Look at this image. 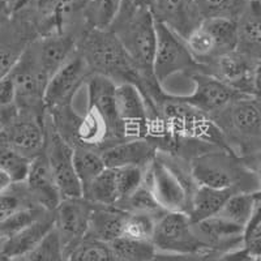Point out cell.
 <instances>
[{"label": "cell", "instance_id": "6da1fadb", "mask_svg": "<svg viewBox=\"0 0 261 261\" xmlns=\"http://www.w3.org/2000/svg\"><path fill=\"white\" fill-rule=\"evenodd\" d=\"M77 53L88 64L90 73L109 79L116 85H135L146 102L162 93V85L140 72L111 30H86L79 39Z\"/></svg>", "mask_w": 261, "mask_h": 261}, {"label": "cell", "instance_id": "7a4b0ae2", "mask_svg": "<svg viewBox=\"0 0 261 261\" xmlns=\"http://www.w3.org/2000/svg\"><path fill=\"white\" fill-rule=\"evenodd\" d=\"M187 166L196 186L260 192V170L225 146H205L188 158Z\"/></svg>", "mask_w": 261, "mask_h": 261}, {"label": "cell", "instance_id": "3957f363", "mask_svg": "<svg viewBox=\"0 0 261 261\" xmlns=\"http://www.w3.org/2000/svg\"><path fill=\"white\" fill-rule=\"evenodd\" d=\"M226 146L255 169L260 170V98L241 95L212 118Z\"/></svg>", "mask_w": 261, "mask_h": 261}, {"label": "cell", "instance_id": "277c9868", "mask_svg": "<svg viewBox=\"0 0 261 261\" xmlns=\"http://www.w3.org/2000/svg\"><path fill=\"white\" fill-rule=\"evenodd\" d=\"M144 184L163 211L187 214L191 193L196 184L191 178L186 161L158 151L157 157L145 170Z\"/></svg>", "mask_w": 261, "mask_h": 261}, {"label": "cell", "instance_id": "5b68a950", "mask_svg": "<svg viewBox=\"0 0 261 261\" xmlns=\"http://www.w3.org/2000/svg\"><path fill=\"white\" fill-rule=\"evenodd\" d=\"M109 30L114 33L140 72L146 79H154L153 59L157 33L154 16L150 9H134L122 6Z\"/></svg>", "mask_w": 261, "mask_h": 261}, {"label": "cell", "instance_id": "8992f818", "mask_svg": "<svg viewBox=\"0 0 261 261\" xmlns=\"http://www.w3.org/2000/svg\"><path fill=\"white\" fill-rule=\"evenodd\" d=\"M155 33L157 42L153 59V76L160 85H163L165 81L176 74H184L188 77L193 72L202 69L201 65L193 59L186 41L180 36L158 21H155Z\"/></svg>", "mask_w": 261, "mask_h": 261}, {"label": "cell", "instance_id": "52a82bcc", "mask_svg": "<svg viewBox=\"0 0 261 261\" xmlns=\"http://www.w3.org/2000/svg\"><path fill=\"white\" fill-rule=\"evenodd\" d=\"M151 244L157 252L197 255L206 252L186 213L163 212L155 221Z\"/></svg>", "mask_w": 261, "mask_h": 261}, {"label": "cell", "instance_id": "ba28073f", "mask_svg": "<svg viewBox=\"0 0 261 261\" xmlns=\"http://www.w3.org/2000/svg\"><path fill=\"white\" fill-rule=\"evenodd\" d=\"M261 60L238 53L225 54L212 60L204 71L227 84L239 94L260 98Z\"/></svg>", "mask_w": 261, "mask_h": 261}, {"label": "cell", "instance_id": "9c48e42d", "mask_svg": "<svg viewBox=\"0 0 261 261\" xmlns=\"http://www.w3.org/2000/svg\"><path fill=\"white\" fill-rule=\"evenodd\" d=\"M45 153L62 199L80 197L81 186L73 167V146L59 135L45 115Z\"/></svg>", "mask_w": 261, "mask_h": 261}, {"label": "cell", "instance_id": "30bf717a", "mask_svg": "<svg viewBox=\"0 0 261 261\" xmlns=\"http://www.w3.org/2000/svg\"><path fill=\"white\" fill-rule=\"evenodd\" d=\"M9 74L15 85V105L18 110L41 116L45 115L43 98L48 79L38 68L28 48H25Z\"/></svg>", "mask_w": 261, "mask_h": 261}, {"label": "cell", "instance_id": "8fae6325", "mask_svg": "<svg viewBox=\"0 0 261 261\" xmlns=\"http://www.w3.org/2000/svg\"><path fill=\"white\" fill-rule=\"evenodd\" d=\"M90 76L92 73L89 67L76 50V53L48 79L43 98L45 110L51 111L73 105L74 98L86 85Z\"/></svg>", "mask_w": 261, "mask_h": 261}, {"label": "cell", "instance_id": "7c38bea8", "mask_svg": "<svg viewBox=\"0 0 261 261\" xmlns=\"http://www.w3.org/2000/svg\"><path fill=\"white\" fill-rule=\"evenodd\" d=\"M45 115L18 110L11 120L2 125L0 141L21 155L33 160L43 151Z\"/></svg>", "mask_w": 261, "mask_h": 261}, {"label": "cell", "instance_id": "4fadbf2b", "mask_svg": "<svg viewBox=\"0 0 261 261\" xmlns=\"http://www.w3.org/2000/svg\"><path fill=\"white\" fill-rule=\"evenodd\" d=\"M115 110L125 140L148 139L151 120L145 98L135 85L115 86Z\"/></svg>", "mask_w": 261, "mask_h": 261}, {"label": "cell", "instance_id": "5bb4252c", "mask_svg": "<svg viewBox=\"0 0 261 261\" xmlns=\"http://www.w3.org/2000/svg\"><path fill=\"white\" fill-rule=\"evenodd\" d=\"M188 79L193 84L192 93L178 97L181 101L187 102L205 115H208L211 119L225 110L234 99L243 95L202 69L191 73Z\"/></svg>", "mask_w": 261, "mask_h": 261}, {"label": "cell", "instance_id": "9a60e30c", "mask_svg": "<svg viewBox=\"0 0 261 261\" xmlns=\"http://www.w3.org/2000/svg\"><path fill=\"white\" fill-rule=\"evenodd\" d=\"M92 209V202L80 196L62 199L53 212L54 228L57 230L67 255L88 235Z\"/></svg>", "mask_w": 261, "mask_h": 261}, {"label": "cell", "instance_id": "2e32d148", "mask_svg": "<svg viewBox=\"0 0 261 261\" xmlns=\"http://www.w3.org/2000/svg\"><path fill=\"white\" fill-rule=\"evenodd\" d=\"M39 37L38 30L24 15H11L0 27V79L8 74L25 48Z\"/></svg>", "mask_w": 261, "mask_h": 261}, {"label": "cell", "instance_id": "e0dca14e", "mask_svg": "<svg viewBox=\"0 0 261 261\" xmlns=\"http://www.w3.org/2000/svg\"><path fill=\"white\" fill-rule=\"evenodd\" d=\"M24 184L30 199L39 208L54 212L62 201L57 181L54 179L53 171L43 151L30 161Z\"/></svg>", "mask_w": 261, "mask_h": 261}, {"label": "cell", "instance_id": "ac0fdd59", "mask_svg": "<svg viewBox=\"0 0 261 261\" xmlns=\"http://www.w3.org/2000/svg\"><path fill=\"white\" fill-rule=\"evenodd\" d=\"M150 11L155 21L183 39L202 21L196 0H153Z\"/></svg>", "mask_w": 261, "mask_h": 261}, {"label": "cell", "instance_id": "d6986e66", "mask_svg": "<svg viewBox=\"0 0 261 261\" xmlns=\"http://www.w3.org/2000/svg\"><path fill=\"white\" fill-rule=\"evenodd\" d=\"M158 149L148 139L125 140L101 151L106 167H140L146 170L157 157Z\"/></svg>", "mask_w": 261, "mask_h": 261}, {"label": "cell", "instance_id": "ffe728a7", "mask_svg": "<svg viewBox=\"0 0 261 261\" xmlns=\"http://www.w3.org/2000/svg\"><path fill=\"white\" fill-rule=\"evenodd\" d=\"M195 231L206 251H230L242 247V230L237 223L213 216L193 222Z\"/></svg>", "mask_w": 261, "mask_h": 261}, {"label": "cell", "instance_id": "44dd1931", "mask_svg": "<svg viewBox=\"0 0 261 261\" xmlns=\"http://www.w3.org/2000/svg\"><path fill=\"white\" fill-rule=\"evenodd\" d=\"M260 0H248L235 18L238 53L261 60V6Z\"/></svg>", "mask_w": 261, "mask_h": 261}, {"label": "cell", "instance_id": "7402d4cb", "mask_svg": "<svg viewBox=\"0 0 261 261\" xmlns=\"http://www.w3.org/2000/svg\"><path fill=\"white\" fill-rule=\"evenodd\" d=\"M54 228V213L46 212L38 220L21 228L11 237L2 239L0 257L11 258L16 256H25Z\"/></svg>", "mask_w": 261, "mask_h": 261}, {"label": "cell", "instance_id": "603a6c76", "mask_svg": "<svg viewBox=\"0 0 261 261\" xmlns=\"http://www.w3.org/2000/svg\"><path fill=\"white\" fill-rule=\"evenodd\" d=\"M127 213L116 206L93 205L88 235L103 243H110L123 235Z\"/></svg>", "mask_w": 261, "mask_h": 261}, {"label": "cell", "instance_id": "cb8c5ba5", "mask_svg": "<svg viewBox=\"0 0 261 261\" xmlns=\"http://www.w3.org/2000/svg\"><path fill=\"white\" fill-rule=\"evenodd\" d=\"M232 193L237 192L231 190L196 186L191 193L187 216L192 222H199L205 218L216 216Z\"/></svg>", "mask_w": 261, "mask_h": 261}, {"label": "cell", "instance_id": "d4e9b609", "mask_svg": "<svg viewBox=\"0 0 261 261\" xmlns=\"http://www.w3.org/2000/svg\"><path fill=\"white\" fill-rule=\"evenodd\" d=\"M258 206H261L260 192H237L226 200L216 216L243 227Z\"/></svg>", "mask_w": 261, "mask_h": 261}, {"label": "cell", "instance_id": "484cf974", "mask_svg": "<svg viewBox=\"0 0 261 261\" xmlns=\"http://www.w3.org/2000/svg\"><path fill=\"white\" fill-rule=\"evenodd\" d=\"M123 0H88L80 12L86 29H110L118 16Z\"/></svg>", "mask_w": 261, "mask_h": 261}, {"label": "cell", "instance_id": "4316f807", "mask_svg": "<svg viewBox=\"0 0 261 261\" xmlns=\"http://www.w3.org/2000/svg\"><path fill=\"white\" fill-rule=\"evenodd\" d=\"M81 196L93 205L114 206L118 201L114 170L106 167L89 184H86L81 191Z\"/></svg>", "mask_w": 261, "mask_h": 261}, {"label": "cell", "instance_id": "83f0119b", "mask_svg": "<svg viewBox=\"0 0 261 261\" xmlns=\"http://www.w3.org/2000/svg\"><path fill=\"white\" fill-rule=\"evenodd\" d=\"M73 167L76 176L80 181L81 191L86 184H89L97 175H99L106 165L101 155V151L94 149L76 146L73 148Z\"/></svg>", "mask_w": 261, "mask_h": 261}, {"label": "cell", "instance_id": "f1b7e54d", "mask_svg": "<svg viewBox=\"0 0 261 261\" xmlns=\"http://www.w3.org/2000/svg\"><path fill=\"white\" fill-rule=\"evenodd\" d=\"M209 30L216 43L217 58L232 53L237 48V27L232 18H204L201 21Z\"/></svg>", "mask_w": 261, "mask_h": 261}, {"label": "cell", "instance_id": "f546056e", "mask_svg": "<svg viewBox=\"0 0 261 261\" xmlns=\"http://www.w3.org/2000/svg\"><path fill=\"white\" fill-rule=\"evenodd\" d=\"M107 244L116 261H149L155 253V248L149 241L120 237Z\"/></svg>", "mask_w": 261, "mask_h": 261}, {"label": "cell", "instance_id": "4dcf8cb0", "mask_svg": "<svg viewBox=\"0 0 261 261\" xmlns=\"http://www.w3.org/2000/svg\"><path fill=\"white\" fill-rule=\"evenodd\" d=\"M115 206L127 214H150L158 217L166 212L158 205L153 193L144 183L127 197L116 202Z\"/></svg>", "mask_w": 261, "mask_h": 261}, {"label": "cell", "instance_id": "1f68e13d", "mask_svg": "<svg viewBox=\"0 0 261 261\" xmlns=\"http://www.w3.org/2000/svg\"><path fill=\"white\" fill-rule=\"evenodd\" d=\"M29 206H37V205L30 199L24 181L13 183L8 190L0 193V223H3L21 209Z\"/></svg>", "mask_w": 261, "mask_h": 261}, {"label": "cell", "instance_id": "d6a6232c", "mask_svg": "<svg viewBox=\"0 0 261 261\" xmlns=\"http://www.w3.org/2000/svg\"><path fill=\"white\" fill-rule=\"evenodd\" d=\"M65 261H116L109 244L85 237L67 255Z\"/></svg>", "mask_w": 261, "mask_h": 261}, {"label": "cell", "instance_id": "836d02e7", "mask_svg": "<svg viewBox=\"0 0 261 261\" xmlns=\"http://www.w3.org/2000/svg\"><path fill=\"white\" fill-rule=\"evenodd\" d=\"M248 0H196L202 20L204 18H235L243 11Z\"/></svg>", "mask_w": 261, "mask_h": 261}, {"label": "cell", "instance_id": "e575fe53", "mask_svg": "<svg viewBox=\"0 0 261 261\" xmlns=\"http://www.w3.org/2000/svg\"><path fill=\"white\" fill-rule=\"evenodd\" d=\"M25 257L28 261H65L67 253L57 230L53 228Z\"/></svg>", "mask_w": 261, "mask_h": 261}, {"label": "cell", "instance_id": "d590c367", "mask_svg": "<svg viewBox=\"0 0 261 261\" xmlns=\"http://www.w3.org/2000/svg\"><path fill=\"white\" fill-rule=\"evenodd\" d=\"M30 161L32 160L12 150L3 143L0 145V169L4 170L11 176L13 183H20V181L25 180L30 166Z\"/></svg>", "mask_w": 261, "mask_h": 261}, {"label": "cell", "instance_id": "8d00e7d4", "mask_svg": "<svg viewBox=\"0 0 261 261\" xmlns=\"http://www.w3.org/2000/svg\"><path fill=\"white\" fill-rule=\"evenodd\" d=\"M158 217L150 214H127L122 237L150 242Z\"/></svg>", "mask_w": 261, "mask_h": 261}, {"label": "cell", "instance_id": "74e56055", "mask_svg": "<svg viewBox=\"0 0 261 261\" xmlns=\"http://www.w3.org/2000/svg\"><path fill=\"white\" fill-rule=\"evenodd\" d=\"M113 170L116 184V192H118V201L127 197L129 193L134 192L144 183L145 170L140 169V167H115Z\"/></svg>", "mask_w": 261, "mask_h": 261}, {"label": "cell", "instance_id": "f35d334b", "mask_svg": "<svg viewBox=\"0 0 261 261\" xmlns=\"http://www.w3.org/2000/svg\"><path fill=\"white\" fill-rule=\"evenodd\" d=\"M242 248L249 257H260L261 253V206H258L242 230Z\"/></svg>", "mask_w": 261, "mask_h": 261}, {"label": "cell", "instance_id": "ab89813d", "mask_svg": "<svg viewBox=\"0 0 261 261\" xmlns=\"http://www.w3.org/2000/svg\"><path fill=\"white\" fill-rule=\"evenodd\" d=\"M47 211L39 208V206H29V208L21 209L17 213L11 216L8 220L0 223V237L2 239L11 237L20 231L21 228L27 227L28 225L37 221L39 217H42Z\"/></svg>", "mask_w": 261, "mask_h": 261}, {"label": "cell", "instance_id": "60d3db41", "mask_svg": "<svg viewBox=\"0 0 261 261\" xmlns=\"http://www.w3.org/2000/svg\"><path fill=\"white\" fill-rule=\"evenodd\" d=\"M63 22L65 25L80 17V12L88 3V0H55Z\"/></svg>", "mask_w": 261, "mask_h": 261}, {"label": "cell", "instance_id": "b9f144b4", "mask_svg": "<svg viewBox=\"0 0 261 261\" xmlns=\"http://www.w3.org/2000/svg\"><path fill=\"white\" fill-rule=\"evenodd\" d=\"M248 257L242 247L230 251H206L200 253V261H246Z\"/></svg>", "mask_w": 261, "mask_h": 261}, {"label": "cell", "instance_id": "7bdbcfd3", "mask_svg": "<svg viewBox=\"0 0 261 261\" xmlns=\"http://www.w3.org/2000/svg\"><path fill=\"white\" fill-rule=\"evenodd\" d=\"M15 103V85L11 74L0 79V107L11 106Z\"/></svg>", "mask_w": 261, "mask_h": 261}, {"label": "cell", "instance_id": "ee69618b", "mask_svg": "<svg viewBox=\"0 0 261 261\" xmlns=\"http://www.w3.org/2000/svg\"><path fill=\"white\" fill-rule=\"evenodd\" d=\"M149 261H200V253L197 255H181V253L157 252Z\"/></svg>", "mask_w": 261, "mask_h": 261}, {"label": "cell", "instance_id": "f6af8a7d", "mask_svg": "<svg viewBox=\"0 0 261 261\" xmlns=\"http://www.w3.org/2000/svg\"><path fill=\"white\" fill-rule=\"evenodd\" d=\"M4 2H6L7 9H8L9 16H11L21 12L24 9L30 8V7L36 6L41 0H4Z\"/></svg>", "mask_w": 261, "mask_h": 261}, {"label": "cell", "instance_id": "bcb514c9", "mask_svg": "<svg viewBox=\"0 0 261 261\" xmlns=\"http://www.w3.org/2000/svg\"><path fill=\"white\" fill-rule=\"evenodd\" d=\"M153 0H123L122 6L134 9H150Z\"/></svg>", "mask_w": 261, "mask_h": 261}, {"label": "cell", "instance_id": "7dc6e473", "mask_svg": "<svg viewBox=\"0 0 261 261\" xmlns=\"http://www.w3.org/2000/svg\"><path fill=\"white\" fill-rule=\"evenodd\" d=\"M12 184L13 180L11 179V176H9L4 170L0 169V193L8 190Z\"/></svg>", "mask_w": 261, "mask_h": 261}, {"label": "cell", "instance_id": "c3c4849f", "mask_svg": "<svg viewBox=\"0 0 261 261\" xmlns=\"http://www.w3.org/2000/svg\"><path fill=\"white\" fill-rule=\"evenodd\" d=\"M9 17V13H8V9H7L6 6V2L4 0H0V27L8 20Z\"/></svg>", "mask_w": 261, "mask_h": 261}, {"label": "cell", "instance_id": "681fc988", "mask_svg": "<svg viewBox=\"0 0 261 261\" xmlns=\"http://www.w3.org/2000/svg\"><path fill=\"white\" fill-rule=\"evenodd\" d=\"M2 258V257H0ZM3 261H28L25 256H16V257H11V258H2Z\"/></svg>", "mask_w": 261, "mask_h": 261}, {"label": "cell", "instance_id": "f907efd6", "mask_svg": "<svg viewBox=\"0 0 261 261\" xmlns=\"http://www.w3.org/2000/svg\"><path fill=\"white\" fill-rule=\"evenodd\" d=\"M0 243H2V237H0Z\"/></svg>", "mask_w": 261, "mask_h": 261}, {"label": "cell", "instance_id": "816d5d0a", "mask_svg": "<svg viewBox=\"0 0 261 261\" xmlns=\"http://www.w3.org/2000/svg\"><path fill=\"white\" fill-rule=\"evenodd\" d=\"M0 130H2V125H0Z\"/></svg>", "mask_w": 261, "mask_h": 261}, {"label": "cell", "instance_id": "f5cc1de1", "mask_svg": "<svg viewBox=\"0 0 261 261\" xmlns=\"http://www.w3.org/2000/svg\"><path fill=\"white\" fill-rule=\"evenodd\" d=\"M0 261H3V260H2V258H0Z\"/></svg>", "mask_w": 261, "mask_h": 261}]
</instances>
